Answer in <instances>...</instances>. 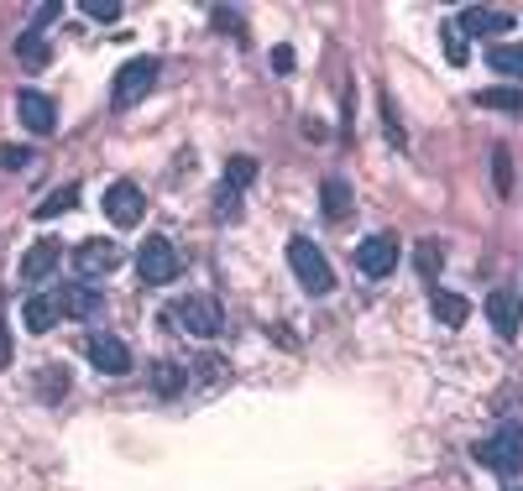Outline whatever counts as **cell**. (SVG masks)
<instances>
[{
    "label": "cell",
    "instance_id": "obj_8",
    "mask_svg": "<svg viewBox=\"0 0 523 491\" xmlns=\"http://www.w3.org/2000/svg\"><path fill=\"white\" fill-rule=\"evenodd\" d=\"M356 267L367 272V277H388L398 267V241L393 236H367L356 246Z\"/></svg>",
    "mask_w": 523,
    "mask_h": 491
},
{
    "label": "cell",
    "instance_id": "obj_23",
    "mask_svg": "<svg viewBox=\"0 0 523 491\" xmlns=\"http://www.w3.org/2000/svg\"><path fill=\"white\" fill-rule=\"evenodd\" d=\"M16 53H21V63H27V68H42V63H48V42H42V32H21Z\"/></svg>",
    "mask_w": 523,
    "mask_h": 491
},
{
    "label": "cell",
    "instance_id": "obj_19",
    "mask_svg": "<svg viewBox=\"0 0 523 491\" xmlns=\"http://www.w3.org/2000/svg\"><path fill=\"white\" fill-rule=\"evenodd\" d=\"M476 105L482 110H523V89H513V84H497V89H482V95H476Z\"/></svg>",
    "mask_w": 523,
    "mask_h": 491
},
{
    "label": "cell",
    "instance_id": "obj_6",
    "mask_svg": "<svg viewBox=\"0 0 523 491\" xmlns=\"http://www.w3.org/2000/svg\"><path fill=\"white\" fill-rule=\"evenodd\" d=\"M105 215L116 220V225H136V220L147 215V194L136 189L131 178H116V183L105 189Z\"/></svg>",
    "mask_w": 523,
    "mask_h": 491
},
{
    "label": "cell",
    "instance_id": "obj_5",
    "mask_svg": "<svg viewBox=\"0 0 523 491\" xmlns=\"http://www.w3.org/2000/svg\"><path fill=\"white\" fill-rule=\"evenodd\" d=\"M157 84V58H131L121 74H116V89H110V100H116V110H131L136 100H147Z\"/></svg>",
    "mask_w": 523,
    "mask_h": 491
},
{
    "label": "cell",
    "instance_id": "obj_24",
    "mask_svg": "<svg viewBox=\"0 0 523 491\" xmlns=\"http://www.w3.org/2000/svg\"><path fill=\"white\" fill-rule=\"evenodd\" d=\"M492 178H497V194L508 199V194H513V162H508V152H503V147L492 152Z\"/></svg>",
    "mask_w": 523,
    "mask_h": 491
},
{
    "label": "cell",
    "instance_id": "obj_18",
    "mask_svg": "<svg viewBox=\"0 0 523 491\" xmlns=\"http://www.w3.org/2000/svg\"><path fill=\"white\" fill-rule=\"evenodd\" d=\"M184 366H173V361H152V392L157 397H178V392H184Z\"/></svg>",
    "mask_w": 523,
    "mask_h": 491
},
{
    "label": "cell",
    "instance_id": "obj_9",
    "mask_svg": "<svg viewBox=\"0 0 523 491\" xmlns=\"http://www.w3.org/2000/svg\"><path fill=\"white\" fill-rule=\"evenodd\" d=\"M487 319H492V330L503 335V340H513V335L523 330V298H518L513 288H497V293L487 298Z\"/></svg>",
    "mask_w": 523,
    "mask_h": 491
},
{
    "label": "cell",
    "instance_id": "obj_10",
    "mask_svg": "<svg viewBox=\"0 0 523 491\" xmlns=\"http://www.w3.org/2000/svg\"><path fill=\"white\" fill-rule=\"evenodd\" d=\"M456 27L471 32V37H503V32H513V11H497V6H466Z\"/></svg>",
    "mask_w": 523,
    "mask_h": 491
},
{
    "label": "cell",
    "instance_id": "obj_14",
    "mask_svg": "<svg viewBox=\"0 0 523 491\" xmlns=\"http://www.w3.org/2000/svg\"><path fill=\"white\" fill-rule=\"evenodd\" d=\"M429 309H435V319L445 324V330H461V324L471 319V303L461 293H450L440 283H429Z\"/></svg>",
    "mask_w": 523,
    "mask_h": 491
},
{
    "label": "cell",
    "instance_id": "obj_4",
    "mask_svg": "<svg viewBox=\"0 0 523 491\" xmlns=\"http://www.w3.org/2000/svg\"><path fill=\"white\" fill-rule=\"evenodd\" d=\"M173 319L184 324L189 335H199V340H215V335L225 330V309H220V298H204V293H194V298L178 303Z\"/></svg>",
    "mask_w": 523,
    "mask_h": 491
},
{
    "label": "cell",
    "instance_id": "obj_20",
    "mask_svg": "<svg viewBox=\"0 0 523 491\" xmlns=\"http://www.w3.org/2000/svg\"><path fill=\"white\" fill-rule=\"evenodd\" d=\"M325 215L330 220H346L351 215V189H346V183H340V178H325Z\"/></svg>",
    "mask_w": 523,
    "mask_h": 491
},
{
    "label": "cell",
    "instance_id": "obj_7",
    "mask_svg": "<svg viewBox=\"0 0 523 491\" xmlns=\"http://www.w3.org/2000/svg\"><path fill=\"white\" fill-rule=\"evenodd\" d=\"M16 110H21V126H27L32 136H53L58 131V105L42 95V89H21Z\"/></svg>",
    "mask_w": 523,
    "mask_h": 491
},
{
    "label": "cell",
    "instance_id": "obj_17",
    "mask_svg": "<svg viewBox=\"0 0 523 491\" xmlns=\"http://www.w3.org/2000/svg\"><path fill=\"white\" fill-rule=\"evenodd\" d=\"M487 68L503 79H523V48L518 42H497V48H487Z\"/></svg>",
    "mask_w": 523,
    "mask_h": 491
},
{
    "label": "cell",
    "instance_id": "obj_12",
    "mask_svg": "<svg viewBox=\"0 0 523 491\" xmlns=\"http://www.w3.org/2000/svg\"><path fill=\"white\" fill-rule=\"evenodd\" d=\"M89 361H95L105 377H126V371H131V350L116 335H89Z\"/></svg>",
    "mask_w": 523,
    "mask_h": 491
},
{
    "label": "cell",
    "instance_id": "obj_28",
    "mask_svg": "<svg viewBox=\"0 0 523 491\" xmlns=\"http://www.w3.org/2000/svg\"><path fill=\"white\" fill-rule=\"evenodd\" d=\"M11 356H16V345H11V324H6V319H0V371H6V366H11Z\"/></svg>",
    "mask_w": 523,
    "mask_h": 491
},
{
    "label": "cell",
    "instance_id": "obj_29",
    "mask_svg": "<svg viewBox=\"0 0 523 491\" xmlns=\"http://www.w3.org/2000/svg\"><path fill=\"white\" fill-rule=\"evenodd\" d=\"M236 189H220V199H215V209H220V220H236Z\"/></svg>",
    "mask_w": 523,
    "mask_h": 491
},
{
    "label": "cell",
    "instance_id": "obj_1",
    "mask_svg": "<svg viewBox=\"0 0 523 491\" xmlns=\"http://www.w3.org/2000/svg\"><path fill=\"white\" fill-rule=\"evenodd\" d=\"M288 267H293V277L304 283V293H309V298H325V293L335 288L330 262L320 256V246L304 241V236H293V241H288Z\"/></svg>",
    "mask_w": 523,
    "mask_h": 491
},
{
    "label": "cell",
    "instance_id": "obj_2",
    "mask_svg": "<svg viewBox=\"0 0 523 491\" xmlns=\"http://www.w3.org/2000/svg\"><path fill=\"white\" fill-rule=\"evenodd\" d=\"M476 460L492 465V471H503V476L523 471V424H513V418L497 424V434L487 444H476Z\"/></svg>",
    "mask_w": 523,
    "mask_h": 491
},
{
    "label": "cell",
    "instance_id": "obj_3",
    "mask_svg": "<svg viewBox=\"0 0 523 491\" xmlns=\"http://www.w3.org/2000/svg\"><path fill=\"white\" fill-rule=\"evenodd\" d=\"M136 277H142V283H173L178 277V246L168 236H147L142 251H136Z\"/></svg>",
    "mask_w": 523,
    "mask_h": 491
},
{
    "label": "cell",
    "instance_id": "obj_22",
    "mask_svg": "<svg viewBox=\"0 0 523 491\" xmlns=\"http://www.w3.org/2000/svg\"><path fill=\"white\" fill-rule=\"evenodd\" d=\"M252 178H257V157H231V162H225V189L241 194Z\"/></svg>",
    "mask_w": 523,
    "mask_h": 491
},
{
    "label": "cell",
    "instance_id": "obj_26",
    "mask_svg": "<svg viewBox=\"0 0 523 491\" xmlns=\"http://www.w3.org/2000/svg\"><path fill=\"white\" fill-rule=\"evenodd\" d=\"M440 32H445V58H450V63H466V42H461V27H456V21H445Z\"/></svg>",
    "mask_w": 523,
    "mask_h": 491
},
{
    "label": "cell",
    "instance_id": "obj_11",
    "mask_svg": "<svg viewBox=\"0 0 523 491\" xmlns=\"http://www.w3.org/2000/svg\"><path fill=\"white\" fill-rule=\"evenodd\" d=\"M74 267H79V277L89 283V277L121 267V246H116V241H84V246L74 251Z\"/></svg>",
    "mask_w": 523,
    "mask_h": 491
},
{
    "label": "cell",
    "instance_id": "obj_27",
    "mask_svg": "<svg viewBox=\"0 0 523 491\" xmlns=\"http://www.w3.org/2000/svg\"><path fill=\"white\" fill-rule=\"evenodd\" d=\"M84 11L95 21H116L121 16V0H84Z\"/></svg>",
    "mask_w": 523,
    "mask_h": 491
},
{
    "label": "cell",
    "instance_id": "obj_25",
    "mask_svg": "<svg viewBox=\"0 0 523 491\" xmlns=\"http://www.w3.org/2000/svg\"><path fill=\"white\" fill-rule=\"evenodd\" d=\"M414 262H419V272H424V277H435V272H440V262H445V251H440L435 241H424V246L414 251Z\"/></svg>",
    "mask_w": 523,
    "mask_h": 491
},
{
    "label": "cell",
    "instance_id": "obj_21",
    "mask_svg": "<svg viewBox=\"0 0 523 491\" xmlns=\"http://www.w3.org/2000/svg\"><path fill=\"white\" fill-rule=\"evenodd\" d=\"M79 204V183H63V189L53 194V199H42L37 204V220H53V215H68V209Z\"/></svg>",
    "mask_w": 523,
    "mask_h": 491
},
{
    "label": "cell",
    "instance_id": "obj_31",
    "mask_svg": "<svg viewBox=\"0 0 523 491\" xmlns=\"http://www.w3.org/2000/svg\"><path fill=\"white\" fill-rule=\"evenodd\" d=\"M27 147H6V152H0V162H6V168H27Z\"/></svg>",
    "mask_w": 523,
    "mask_h": 491
},
{
    "label": "cell",
    "instance_id": "obj_15",
    "mask_svg": "<svg viewBox=\"0 0 523 491\" xmlns=\"http://www.w3.org/2000/svg\"><path fill=\"white\" fill-rule=\"evenodd\" d=\"M58 256H63L58 241H37L27 256H21V283H42V277H53L58 272Z\"/></svg>",
    "mask_w": 523,
    "mask_h": 491
},
{
    "label": "cell",
    "instance_id": "obj_13",
    "mask_svg": "<svg viewBox=\"0 0 523 491\" xmlns=\"http://www.w3.org/2000/svg\"><path fill=\"white\" fill-rule=\"evenodd\" d=\"M53 303H58V314H68V319H89V314L100 309V293L89 288V283H58Z\"/></svg>",
    "mask_w": 523,
    "mask_h": 491
},
{
    "label": "cell",
    "instance_id": "obj_16",
    "mask_svg": "<svg viewBox=\"0 0 523 491\" xmlns=\"http://www.w3.org/2000/svg\"><path fill=\"white\" fill-rule=\"evenodd\" d=\"M21 319H27V330H32V335H48V330H53V319H58L53 293H32L27 303H21Z\"/></svg>",
    "mask_w": 523,
    "mask_h": 491
},
{
    "label": "cell",
    "instance_id": "obj_30",
    "mask_svg": "<svg viewBox=\"0 0 523 491\" xmlns=\"http://www.w3.org/2000/svg\"><path fill=\"white\" fill-rule=\"evenodd\" d=\"M272 68H278V74H293V48L283 42V48H272Z\"/></svg>",
    "mask_w": 523,
    "mask_h": 491
}]
</instances>
